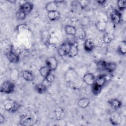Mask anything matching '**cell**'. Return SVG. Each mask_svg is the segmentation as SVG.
<instances>
[{"instance_id": "obj_1", "label": "cell", "mask_w": 126, "mask_h": 126, "mask_svg": "<svg viewBox=\"0 0 126 126\" xmlns=\"http://www.w3.org/2000/svg\"><path fill=\"white\" fill-rule=\"evenodd\" d=\"M3 104L4 109L11 112H14L17 111L20 107V105L18 102L9 98L5 99L3 101Z\"/></svg>"}, {"instance_id": "obj_2", "label": "cell", "mask_w": 126, "mask_h": 126, "mask_svg": "<svg viewBox=\"0 0 126 126\" xmlns=\"http://www.w3.org/2000/svg\"><path fill=\"white\" fill-rule=\"evenodd\" d=\"M97 67L99 69L104 70L108 72L111 73L115 70L116 68V64L113 62L100 61L97 63Z\"/></svg>"}, {"instance_id": "obj_3", "label": "cell", "mask_w": 126, "mask_h": 126, "mask_svg": "<svg viewBox=\"0 0 126 126\" xmlns=\"http://www.w3.org/2000/svg\"><path fill=\"white\" fill-rule=\"evenodd\" d=\"M15 89L14 84L10 80L4 81L1 85L0 91L5 94H10L14 92Z\"/></svg>"}, {"instance_id": "obj_4", "label": "cell", "mask_w": 126, "mask_h": 126, "mask_svg": "<svg viewBox=\"0 0 126 126\" xmlns=\"http://www.w3.org/2000/svg\"><path fill=\"white\" fill-rule=\"evenodd\" d=\"M71 45V42L66 41L63 43L59 47L58 50V54L61 56H65L68 55Z\"/></svg>"}, {"instance_id": "obj_5", "label": "cell", "mask_w": 126, "mask_h": 126, "mask_svg": "<svg viewBox=\"0 0 126 126\" xmlns=\"http://www.w3.org/2000/svg\"><path fill=\"white\" fill-rule=\"evenodd\" d=\"M46 65L49 67L52 71L56 70L58 67V61L54 57H50L47 59L46 61Z\"/></svg>"}, {"instance_id": "obj_6", "label": "cell", "mask_w": 126, "mask_h": 126, "mask_svg": "<svg viewBox=\"0 0 126 126\" xmlns=\"http://www.w3.org/2000/svg\"><path fill=\"white\" fill-rule=\"evenodd\" d=\"M109 120L110 123L114 126L120 125L122 122V119L120 115L116 112H114L111 114Z\"/></svg>"}, {"instance_id": "obj_7", "label": "cell", "mask_w": 126, "mask_h": 126, "mask_svg": "<svg viewBox=\"0 0 126 126\" xmlns=\"http://www.w3.org/2000/svg\"><path fill=\"white\" fill-rule=\"evenodd\" d=\"M6 56L8 61L12 63H17L20 60L19 56L11 50L6 53Z\"/></svg>"}, {"instance_id": "obj_8", "label": "cell", "mask_w": 126, "mask_h": 126, "mask_svg": "<svg viewBox=\"0 0 126 126\" xmlns=\"http://www.w3.org/2000/svg\"><path fill=\"white\" fill-rule=\"evenodd\" d=\"M33 8V5L30 2H25L20 5L19 10L25 13L26 15L30 13Z\"/></svg>"}, {"instance_id": "obj_9", "label": "cell", "mask_w": 126, "mask_h": 126, "mask_svg": "<svg viewBox=\"0 0 126 126\" xmlns=\"http://www.w3.org/2000/svg\"><path fill=\"white\" fill-rule=\"evenodd\" d=\"M41 38L42 42L45 45L48 46L50 44L51 35L48 31L44 30L41 32Z\"/></svg>"}, {"instance_id": "obj_10", "label": "cell", "mask_w": 126, "mask_h": 126, "mask_svg": "<svg viewBox=\"0 0 126 126\" xmlns=\"http://www.w3.org/2000/svg\"><path fill=\"white\" fill-rule=\"evenodd\" d=\"M109 79L110 78L108 75L107 74L99 75L95 78L94 83L101 87H102Z\"/></svg>"}, {"instance_id": "obj_11", "label": "cell", "mask_w": 126, "mask_h": 126, "mask_svg": "<svg viewBox=\"0 0 126 126\" xmlns=\"http://www.w3.org/2000/svg\"><path fill=\"white\" fill-rule=\"evenodd\" d=\"M95 77L93 74L88 73L85 74L83 78L84 82L88 85H92L95 82Z\"/></svg>"}, {"instance_id": "obj_12", "label": "cell", "mask_w": 126, "mask_h": 126, "mask_svg": "<svg viewBox=\"0 0 126 126\" xmlns=\"http://www.w3.org/2000/svg\"><path fill=\"white\" fill-rule=\"evenodd\" d=\"M110 18L114 24H119L122 20L121 14L118 11L115 10L111 14Z\"/></svg>"}, {"instance_id": "obj_13", "label": "cell", "mask_w": 126, "mask_h": 126, "mask_svg": "<svg viewBox=\"0 0 126 126\" xmlns=\"http://www.w3.org/2000/svg\"><path fill=\"white\" fill-rule=\"evenodd\" d=\"M94 47V43L93 39L88 38L85 40L84 43L85 50L87 52H91Z\"/></svg>"}, {"instance_id": "obj_14", "label": "cell", "mask_w": 126, "mask_h": 126, "mask_svg": "<svg viewBox=\"0 0 126 126\" xmlns=\"http://www.w3.org/2000/svg\"><path fill=\"white\" fill-rule=\"evenodd\" d=\"M78 53V48L76 43H71L69 52L68 56L70 57H74L76 56Z\"/></svg>"}, {"instance_id": "obj_15", "label": "cell", "mask_w": 126, "mask_h": 126, "mask_svg": "<svg viewBox=\"0 0 126 126\" xmlns=\"http://www.w3.org/2000/svg\"><path fill=\"white\" fill-rule=\"evenodd\" d=\"M23 78L27 81H32L34 79L35 76L33 73L30 70H24L22 73Z\"/></svg>"}, {"instance_id": "obj_16", "label": "cell", "mask_w": 126, "mask_h": 126, "mask_svg": "<svg viewBox=\"0 0 126 126\" xmlns=\"http://www.w3.org/2000/svg\"><path fill=\"white\" fill-rule=\"evenodd\" d=\"M47 16L51 21H57L61 18V14L57 10L48 12Z\"/></svg>"}, {"instance_id": "obj_17", "label": "cell", "mask_w": 126, "mask_h": 126, "mask_svg": "<svg viewBox=\"0 0 126 126\" xmlns=\"http://www.w3.org/2000/svg\"><path fill=\"white\" fill-rule=\"evenodd\" d=\"M96 29L100 32H105L107 28V23L104 21L99 20L95 23Z\"/></svg>"}, {"instance_id": "obj_18", "label": "cell", "mask_w": 126, "mask_h": 126, "mask_svg": "<svg viewBox=\"0 0 126 126\" xmlns=\"http://www.w3.org/2000/svg\"><path fill=\"white\" fill-rule=\"evenodd\" d=\"M90 103L91 100L89 98L87 97H83L80 98L78 101V105L80 108H85L89 105Z\"/></svg>"}, {"instance_id": "obj_19", "label": "cell", "mask_w": 126, "mask_h": 126, "mask_svg": "<svg viewBox=\"0 0 126 126\" xmlns=\"http://www.w3.org/2000/svg\"><path fill=\"white\" fill-rule=\"evenodd\" d=\"M44 78V79L42 83L48 88V87L50 86L54 81L55 79V77L54 74L50 73L49 75H48L46 77Z\"/></svg>"}, {"instance_id": "obj_20", "label": "cell", "mask_w": 126, "mask_h": 126, "mask_svg": "<svg viewBox=\"0 0 126 126\" xmlns=\"http://www.w3.org/2000/svg\"><path fill=\"white\" fill-rule=\"evenodd\" d=\"M108 103L111 106L112 108L117 109L120 108L122 106V102L119 99L117 98H113L108 100Z\"/></svg>"}, {"instance_id": "obj_21", "label": "cell", "mask_w": 126, "mask_h": 126, "mask_svg": "<svg viewBox=\"0 0 126 126\" xmlns=\"http://www.w3.org/2000/svg\"><path fill=\"white\" fill-rule=\"evenodd\" d=\"M86 32L83 30V29L81 28H79L78 29H76V31L74 36L80 40H83L86 37Z\"/></svg>"}, {"instance_id": "obj_22", "label": "cell", "mask_w": 126, "mask_h": 126, "mask_svg": "<svg viewBox=\"0 0 126 126\" xmlns=\"http://www.w3.org/2000/svg\"><path fill=\"white\" fill-rule=\"evenodd\" d=\"M57 3L56 1H50L47 3L46 5V9L48 11V12L53 11H56L58 7Z\"/></svg>"}, {"instance_id": "obj_23", "label": "cell", "mask_w": 126, "mask_h": 126, "mask_svg": "<svg viewBox=\"0 0 126 126\" xmlns=\"http://www.w3.org/2000/svg\"><path fill=\"white\" fill-rule=\"evenodd\" d=\"M34 89L37 93L39 94H43L46 92L48 89V87L42 83L36 84L34 86Z\"/></svg>"}, {"instance_id": "obj_24", "label": "cell", "mask_w": 126, "mask_h": 126, "mask_svg": "<svg viewBox=\"0 0 126 126\" xmlns=\"http://www.w3.org/2000/svg\"><path fill=\"white\" fill-rule=\"evenodd\" d=\"M39 72L41 76L45 78L51 73V70L48 66L46 65L41 67L39 70Z\"/></svg>"}, {"instance_id": "obj_25", "label": "cell", "mask_w": 126, "mask_h": 126, "mask_svg": "<svg viewBox=\"0 0 126 126\" xmlns=\"http://www.w3.org/2000/svg\"><path fill=\"white\" fill-rule=\"evenodd\" d=\"M64 31L67 34L74 36L76 33V28L71 25H66L64 27Z\"/></svg>"}, {"instance_id": "obj_26", "label": "cell", "mask_w": 126, "mask_h": 126, "mask_svg": "<svg viewBox=\"0 0 126 126\" xmlns=\"http://www.w3.org/2000/svg\"><path fill=\"white\" fill-rule=\"evenodd\" d=\"M118 52L123 55L126 53V42L125 40H122L119 43L118 48Z\"/></svg>"}, {"instance_id": "obj_27", "label": "cell", "mask_w": 126, "mask_h": 126, "mask_svg": "<svg viewBox=\"0 0 126 126\" xmlns=\"http://www.w3.org/2000/svg\"><path fill=\"white\" fill-rule=\"evenodd\" d=\"M92 87V91L94 95H98L101 92L102 87H101L95 83H94Z\"/></svg>"}, {"instance_id": "obj_28", "label": "cell", "mask_w": 126, "mask_h": 126, "mask_svg": "<svg viewBox=\"0 0 126 126\" xmlns=\"http://www.w3.org/2000/svg\"><path fill=\"white\" fill-rule=\"evenodd\" d=\"M55 115L58 120H61L63 119L64 117V112L63 109L61 108H58L56 109Z\"/></svg>"}, {"instance_id": "obj_29", "label": "cell", "mask_w": 126, "mask_h": 126, "mask_svg": "<svg viewBox=\"0 0 126 126\" xmlns=\"http://www.w3.org/2000/svg\"><path fill=\"white\" fill-rule=\"evenodd\" d=\"M114 34L110 32H106L103 36L104 41L106 43H110L114 39Z\"/></svg>"}, {"instance_id": "obj_30", "label": "cell", "mask_w": 126, "mask_h": 126, "mask_svg": "<svg viewBox=\"0 0 126 126\" xmlns=\"http://www.w3.org/2000/svg\"><path fill=\"white\" fill-rule=\"evenodd\" d=\"M18 76V71L17 70V69H13L11 73H10V77L11 80H15L17 79Z\"/></svg>"}, {"instance_id": "obj_31", "label": "cell", "mask_w": 126, "mask_h": 126, "mask_svg": "<svg viewBox=\"0 0 126 126\" xmlns=\"http://www.w3.org/2000/svg\"><path fill=\"white\" fill-rule=\"evenodd\" d=\"M26 15H27L25 13H24L23 12H22V11H21L19 9L17 11V12L16 14V16L17 18L19 20H24L26 18Z\"/></svg>"}, {"instance_id": "obj_32", "label": "cell", "mask_w": 126, "mask_h": 126, "mask_svg": "<svg viewBox=\"0 0 126 126\" xmlns=\"http://www.w3.org/2000/svg\"><path fill=\"white\" fill-rule=\"evenodd\" d=\"M118 7L120 10H123L126 8V1L121 0L118 1Z\"/></svg>"}, {"instance_id": "obj_33", "label": "cell", "mask_w": 126, "mask_h": 126, "mask_svg": "<svg viewBox=\"0 0 126 126\" xmlns=\"http://www.w3.org/2000/svg\"><path fill=\"white\" fill-rule=\"evenodd\" d=\"M4 117L1 114H0V124L4 122Z\"/></svg>"}, {"instance_id": "obj_34", "label": "cell", "mask_w": 126, "mask_h": 126, "mask_svg": "<svg viewBox=\"0 0 126 126\" xmlns=\"http://www.w3.org/2000/svg\"><path fill=\"white\" fill-rule=\"evenodd\" d=\"M106 2V0H98L97 1V2L98 3H99L100 4H104Z\"/></svg>"}, {"instance_id": "obj_35", "label": "cell", "mask_w": 126, "mask_h": 126, "mask_svg": "<svg viewBox=\"0 0 126 126\" xmlns=\"http://www.w3.org/2000/svg\"><path fill=\"white\" fill-rule=\"evenodd\" d=\"M8 2H10L11 3H15L16 2V0H7Z\"/></svg>"}]
</instances>
